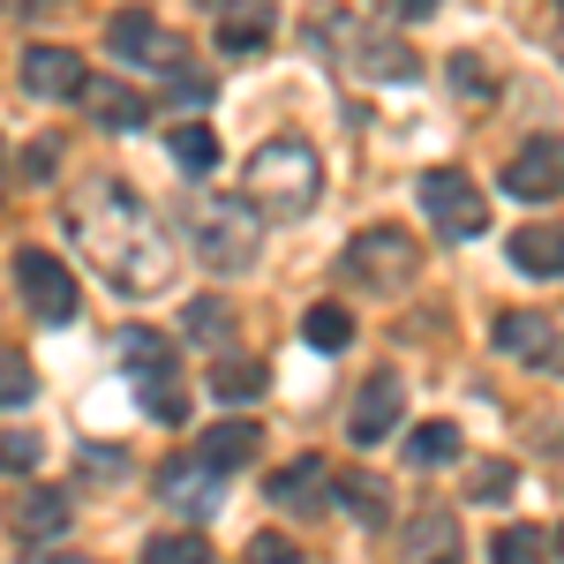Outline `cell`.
I'll return each instance as SVG.
<instances>
[{
    "label": "cell",
    "mask_w": 564,
    "mask_h": 564,
    "mask_svg": "<svg viewBox=\"0 0 564 564\" xmlns=\"http://www.w3.org/2000/svg\"><path fill=\"white\" fill-rule=\"evenodd\" d=\"M271 31H279V0H226L218 8V53H234V61L263 53Z\"/></svg>",
    "instance_id": "9a60e30c"
},
{
    "label": "cell",
    "mask_w": 564,
    "mask_h": 564,
    "mask_svg": "<svg viewBox=\"0 0 564 564\" xmlns=\"http://www.w3.org/2000/svg\"><path fill=\"white\" fill-rule=\"evenodd\" d=\"M557 8H564V0H557Z\"/></svg>",
    "instance_id": "74e56055"
},
{
    "label": "cell",
    "mask_w": 564,
    "mask_h": 564,
    "mask_svg": "<svg viewBox=\"0 0 564 564\" xmlns=\"http://www.w3.org/2000/svg\"><path fill=\"white\" fill-rule=\"evenodd\" d=\"M8 527H15L31 550H45V542L68 534V497H61L53 481H23V489L8 497Z\"/></svg>",
    "instance_id": "8fae6325"
},
{
    "label": "cell",
    "mask_w": 564,
    "mask_h": 564,
    "mask_svg": "<svg viewBox=\"0 0 564 564\" xmlns=\"http://www.w3.org/2000/svg\"><path fill=\"white\" fill-rule=\"evenodd\" d=\"M181 241H188V257L204 263V271L234 279V271H249V263H257V212H249L241 196L196 188V196H188V212H181Z\"/></svg>",
    "instance_id": "7a4b0ae2"
},
{
    "label": "cell",
    "mask_w": 564,
    "mask_h": 564,
    "mask_svg": "<svg viewBox=\"0 0 564 564\" xmlns=\"http://www.w3.org/2000/svg\"><path fill=\"white\" fill-rule=\"evenodd\" d=\"M121 369H129L135 399H143V414L151 422H188V384H181V347L166 332H151V324H129L121 332Z\"/></svg>",
    "instance_id": "277c9868"
},
{
    "label": "cell",
    "mask_w": 564,
    "mask_h": 564,
    "mask_svg": "<svg viewBox=\"0 0 564 564\" xmlns=\"http://www.w3.org/2000/svg\"><path fill=\"white\" fill-rule=\"evenodd\" d=\"M23 174H31V181L53 174V143H31V151H23Z\"/></svg>",
    "instance_id": "e575fe53"
},
{
    "label": "cell",
    "mask_w": 564,
    "mask_h": 564,
    "mask_svg": "<svg viewBox=\"0 0 564 564\" xmlns=\"http://www.w3.org/2000/svg\"><path fill=\"white\" fill-rule=\"evenodd\" d=\"M399 414H406V384H399V369H377L369 384L354 391L347 436H354V444H384V436L399 430Z\"/></svg>",
    "instance_id": "30bf717a"
},
{
    "label": "cell",
    "mask_w": 564,
    "mask_h": 564,
    "mask_svg": "<svg viewBox=\"0 0 564 564\" xmlns=\"http://www.w3.org/2000/svg\"><path fill=\"white\" fill-rule=\"evenodd\" d=\"M271 505H279V512H324V505H332V467H324V459H316V452H302V459H286V467H279V475H271Z\"/></svg>",
    "instance_id": "2e32d148"
},
{
    "label": "cell",
    "mask_w": 564,
    "mask_h": 564,
    "mask_svg": "<svg viewBox=\"0 0 564 564\" xmlns=\"http://www.w3.org/2000/svg\"><path fill=\"white\" fill-rule=\"evenodd\" d=\"M467 489H475L481 505H505V497L520 489V475H512V459H481V467H475V481H467Z\"/></svg>",
    "instance_id": "f1b7e54d"
},
{
    "label": "cell",
    "mask_w": 564,
    "mask_h": 564,
    "mask_svg": "<svg viewBox=\"0 0 564 564\" xmlns=\"http://www.w3.org/2000/svg\"><path fill=\"white\" fill-rule=\"evenodd\" d=\"M414 188H422V218H430L444 241H481V234H489V196H481V181H467L459 166H430Z\"/></svg>",
    "instance_id": "52a82bcc"
},
{
    "label": "cell",
    "mask_w": 564,
    "mask_h": 564,
    "mask_svg": "<svg viewBox=\"0 0 564 564\" xmlns=\"http://www.w3.org/2000/svg\"><path fill=\"white\" fill-rule=\"evenodd\" d=\"M369 8H377V15H391V23H422L436 0H369Z\"/></svg>",
    "instance_id": "836d02e7"
},
{
    "label": "cell",
    "mask_w": 564,
    "mask_h": 564,
    "mask_svg": "<svg viewBox=\"0 0 564 564\" xmlns=\"http://www.w3.org/2000/svg\"><path fill=\"white\" fill-rule=\"evenodd\" d=\"M263 384H271V377H263V361H241V354H226V361L212 369V391L226 399V406H241V399H263Z\"/></svg>",
    "instance_id": "7402d4cb"
},
{
    "label": "cell",
    "mask_w": 564,
    "mask_h": 564,
    "mask_svg": "<svg viewBox=\"0 0 564 564\" xmlns=\"http://www.w3.org/2000/svg\"><path fill=\"white\" fill-rule=\"evenodd\" d=\"M324 39H339V68L369 76V84H414V68H422L406 39L369 31V23H354V15H324Z\"/></svg>",
    "instance_id": "8992f818"
},
{
    "label": "cell",
    "mask_w": 564,
    "mask_h": 564,
    "mask_svg": "<svg viewBox=\"0 0 564 564\" xmlns=\"http://www.w3.org/2000/svg\"><path fill=\"white\" fill-rule=\"evenodd\" d=\"M31 564H98V557H76V550H31Z\"/></svg>",
    "instance_id": "d590c367"
},
{
    "label": "cell",
    "mask_w": 564,
    "mask_h": 564,
    "mask_svg": "<svg viewBox=\"0 0 564 564\" xmlns=\"http://www.w3.org/2000/svg\"><path fill=\"white\" fill-rule=\"evenodd\" d=\"M414 263H422L414 234H399V226H369V234H354V241H347L339 271H347L361 294H406V286H414Z\"/></svg>",
    "instance_id": "5b68a950"
},
{
    "label": "cell",
    "mask_w": 564,
    "mask_h": 564,
    "mask_svg": "<svg viewBox=\"0 0 564 564\" xmlns=\"http://www.w3.org/2000/svg\"><path fill=\"white\" fill-rule=\"evenodd\" d=\"M452 90L459 98H489V68H481L475 53H452Z\"/></svg>",
    "instance_id": "4dcf8cb0"
},
{
    "label": "cell",
    "mask_w": 564,
    "mask_h": 564,
    "mask_svg": "<svg viewBox=\"0 0 564 564\" xmlns=\"http://www.w3.org/2000/svg\"><path fill=\"white\" fill-rule=\"evenodd\" d=\"M249 564H308V557H302V542H286V534H257Z\"/></svg>",
    "instance_id": "1f68e13d"
},
{
    "label": "cell",
    "mask_w": 564,
    "mask_h": 564,
    "mask_svg": "<svg viewBox=\"0 0 564 564\" xmlns=\"http://www.w3.org/2000/svg\"><path fill=\"white\" fill-rule=\"evenodd\" d=\"M512 263L527 279H564V226H520L512 234Z\"/></svg>",
    "instance_id": "ffe728a7"
},
{
    "label": "cell",
    "mask_w": 564,
    "mask_h": 564,
    "mask_svg": "<svg viewBox=\"0 0 564 564\" xmlns=\"http://www.w3.org/2000/svg\"><path fill=\"white\" fill-rule=\"evenodd\" d=\"M84 106H90V121H98V129H113V135H129V129L151 121V98L129 90V84H84Z\"/></svg>",
    "instance_id": "d6986e66"
},
{
    "label": "cell",
    "mask_w": 564,
    "mask_h": 564,
    "mask_svg": "<svg viewBox=\"0 0 564 564\" xmlns=\"http://www.w3.org/2000/svg\"><path fill=\"white\" fill-rule=\"evenodd\" d=\"M188 332H196V339H226V308H218V302H196Z\"/></svg>",
    "instance_id": "d6a6232c"
},
{
    "label": "cell",
    "mask_w": 564,
    "mask_h": 564,
    "mask_svg": "<svg viewBox=\"0 0 564 564\" xmlns=\"http://www.w3.org/2000/svg\"><path fill=\"white\" fill-rule=\"evenodd\" d=\"M31 391H39V369L23 354H0V406H31Z\"/></svg>",
    "instance_id": "83f0119b"
},
{
    "label": "cell",
    "mask_w": 564,
    "mask_h": 564,
    "mask_svg": "<svg viewBox=\"0 0 564 564\" xmlns=\"http://www.w3.org/2000/svg\"><path fill=\"white\" fill-rule=\"evenodd\" d=\"M489 557L497 564H542V534H534V527H505V534L489 542Z\"/></svg>",
    "instance_id": "f546056e"
},
{
    "label": "cell",
    "mask_w": 564,
    "mask_h": 564,
    "mask_svg": "<svg viewBox=\"0 0 564 564\" xmlns=\"http://www.w3.org/2000/svg\"><path fill=\"white\" fill-rule=\"evenodd\" d=\"M406 459H414V467H452V459H459V430H452V422H422V430L406 436Z\"/></svg>",
    "instance_id": "603a6c76"
},
{
    "label": "cell",
    "mask_w": 564,
    "mask_h": 564,
    "mask_svg": "<svg viewBox=\"0 0 564 564\" xmlns=\"http://www.w3.org/2000/svg\"><path fill=\"white\" fill-rule=\"evenodd\" d=\"M316 188H324V181H316V151L294 143V135L249 151V166H241V196H249V212H263V218L316 212Z\"/></svg>",
    "instance_id": "3957f363"
},
{
    "label": "cell",
    "mask_w": 564,
    "mask_h": 564,
    "mask_svg": "<svg viewBox=\"0 0 564 564\" xmlns=\"http://www.w3.org/2000/svg\"><path fill=\"white\" fill-rule=\"evenodd\" d=\"M302 332H308V347L339 354V347H347V339H354V316H347V308H339V302H316V308H308V324H302Z\"/></svg>",
    "instance_id": "d4e9b609"
},
{
    "label": "cell",
    "mask_w": 564,
    "mask_h": 564,
    "mask_svg": "<svg viewBox=\"0 0 564 564\" xmlns=\"http://www.w3.org/2000/svg\"><path fill=\"white\" fill-rule=\"evenodd\" d=\"M174 166L181 174H212L218 166V135L204 129V121H181L174 129Z\"/></svg>",
    "instance_id": "cb8c5ba5"
},
{
    "label": "cell",
    "mask_w": 564,
    "mask_h": 564,
    "mask_svg": "<svg viewBox=\"0 0 564 564\" xmlns=\"http://www.w3.org/2000/svg\"><path fill=\"white\" fill-rule=\"evenodd\" d=\"M505 188H512L520 204H550V196H564V143H557V135L527 143L520 159L505 166Z\"/></svg>",
    "instance_id": "4fadbf2b"
},
{
    "label": "cell",
    "mask_w": 564,
    "mask_h": 564,
    "mask_svg": "<svg viewBox=\"0 0 564 564\" xmlns=\"http://www.w3.org/2000/svg\"><path fill=\"white\" fill-rule=\"evenodd\" d=\"M557 557H564V527H557Z\"/></svg>",
    "instance_id": "8d00e7d4"
},
{
    "label": "cell",
    "mask_w": 564,
    "mask_h": 564,
    "mask_svg": "<svg viewBox=\"0 0 564 564\" xmlns=\"http://www.w3.org/2000/svg\"><path fill=\"white\" fill-rule=\"evenodd\" d=\"M15 286H23V302H31V316H45V324H68L76 316V279H68V263L53 257V249H23L15 257Z\"/></svg>",
    "instance_id": "9c48e42d"
},
{
    "label": "cell",
    "mask_w": 564,
    "mask_h": 564,
    "mask_svg": "<svg viewBox=\"0 0 564 564\" xmlns=\"http://www.w3.org/2000/svg\"><path fill=\"white\" fill-rule=\"evenodd\" d=\"M84 84H90V68L68 53V45H31V53H23V90H31V98H45V106L84 98Z\"/></svg>",
    "instance_id": "7c38bea8"
},
{
    "label": "cell",
    "mask_w": 564,
    "mask_h": 564,
    "mask_svg": "<svg viewBox=\"0 0 564 564\" xmlns=\"http://www.w3.org/2000/svg\"><path fill=\"white\" fill-rule=\"evenodd\" d=\"M68 234L121 294H159L174 286V234L135 188L121 181H90L68 196Z\"/></svg>",
    "instance_id": "6da1fadb"
},
{
    "label": "cell",
    "mask_w": 564,
    "mask_h": 564,
    "mask_svg": "<svg viewBox=\"0 0 564 564\" xmlns=\"http://www.w3.org/2000/svg\"><path fill=\"white\" fill-rule=\"evenodd\" d=\"M159 497H166V505H181L188 520H204V512H218V467H204L196 452H181L174 467L159 475Z\"/></svg>",
    "instance_id": "e0dca14e"
},
{
    "label": "cell",
    "mask_w": 564,
    "mask_h": 564,
    "mask_svg": "<svg viewBox=\"0 0 564 564\" xmlns=\"http://www.w3.org/2000/svg\"><path fill=\"white\" fill-rule=\"evenodd\" d=\"M106 45H113V61L159 68V76H188V45H181L166 23H151L143 8H121V15L106 23Z\"/></svg>",
    "instance_id": "ba28073f"
},
{
    "label": "cell",
    "mask_w": 564,
    "mask_h": 564,
    "mask_svg": "<svg viewBox=\"0 0 564 564\" xmlns=\"http://www.w3.org/2000/svg\"><path fill=\"white\" fill-rule=\"evenodd\" d=\"M406 557L414 564H467L459 557V520H452L444 505L414 512V527H406Z\"/></svg>",
    "instance_id": "ac0fdd59"
},
{
    "label": "cell",
    "mask_w": 564,
    "mask_h": 564,
    "mask_svg": "<svg viewBox=\"0 0 564 564\" xmlns=\"http://www.w3.org/2000/svg\"><path fill=\"white\" fill-rule=\"evenodd\" d=\"M332 497L347 512H361V520H384V481L377 475H332Z\"/></svg>",
    "instance_id": "484cf974"
},
{
    "label": "cell",
    "mask_w": 564,
    "mask_h": 564,
    "mask_svg": "<svg viewBox=\"0 0 564 564\" xmlns=\"http://www.w3.org/2000/svg\"><path fill=\"white\" fill-rule=\"evenodd\" d=\"M196 459L218 467V475H234V467H249L257 459V422H212L204 444H196Z\"/></svg>",
    "instance_id": "44dd1931"
},
{
    "label": "cell",
    "mask_w": 564,
    "mask_h": 564,
    "mask_svg": "<svg viewBox=\"0 0 564 564\" xmlns=\"http://www.w3.org/2000/svg\"><path fill=\"white\" fill-rule=\"evenodd\" d=\"M143 564H212V542L204 534H151Z\"/></svg>",
    "instance_id": "4316f807"
},
{
    "label": "cell",
    "mask_w": 564,
    "mask_h": 564,
    "mask_svg": "<svg viewBox=\"0 0 564 564\" xmlns=\"http://www.w3.org/2000/svg\"><path fill=\"white\" fill-rule=\"evenodd\" d=\"M497 347L520 354L527 369H550V377H564V332L550 324V316H497Z\"/></svg>",
    "instance_id": "5bb4252c"
}]
</instances>
